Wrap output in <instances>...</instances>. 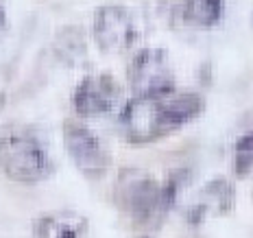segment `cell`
<instances>
[{
    "mask_svg": "<svg viewBox=\"0 0 253 238\" xmlns=\"http://www.w3.org/2000/svg\"><path fill=\"white\" fill-rule=\"evenodd\" d=\"M234 197H236L234 184L223 177L212 179V182H208L199 190V197L186 210V216L190 221H203L212 214H225L234 205Z\"/></svg>",
    "mask_w": 253,
    "mask_h": 238,
    "instance_id": "cell-8",
    "label": "cell"
},
{
    "mask_svg": "<svg viewBox=\"0 0 253 238\" xmlns=\"http://www.w3.org/2000/svg\"><path fill=\"white\" fill-rule=\"evenodd\" d=\"M234 166L238 175H247L253 171V129L245 131L234 146Z\"/></svg>",
    "mask_w": 253,
    "mask_h": 238,
    "instance_id": "cell-11",
    "label": "cell"
},
{
    "mask_svg": "<svg viewBox=\"0 0 253 238\" xmlns=\"http://www.w3.org/2000/svg\"><path fill=\"white\" fill-rule=\"evenodd\" d=\"M94 40L105 52L129 50L138 40L133 15L118 4L101 7L94 15Z\"/></svg>",
    "mask_w": 253,
    "mask_h": 238,
    "instance_id": "cell-5",
    "label": "cell"
},
{
    "mask_svg": "<svg viewBox=\"0 0 253 238\" xmlns=\"http://www.w3.org/2000/svg\"><path fill=\"white\" fill-rule=\"evenodd\" d=\"M35 238H87V221L77 212H48L40 216Z\"/></svg>",
    "mask_w": 253,
    "mask_h": 238,
    "instance_id": "cell-9",
    "label": "cell"
},
{
    "mask_svg": "<svg viewBox=\"0 0 253 238\" xmlns=\"http://www.w3.org/2000/svg\"><path fill=\"white\" fill-rule=\"evenodd\" d=\"M0 171L13 182L33 184L50 175L48 153L29 131H9L0 136Z\"/></svg>",
    "mask_w": 253,
    "mask_h": 238,
    "instance_id": "cell-2",
    "label": "cell"
},
{
    "mask_svg": "<svg viewBox=\"0 0 253 238\" xmlns=\"http://www.w3.org/2000/svg\"><path fill=\"white\" fill-rule=\"evenodd\" d=\"M63 138L70 157L75 160L77 168L85 173L87 177H101L109 168V153L103 146V142L79 123H66Z\"/></svg>",
    "mask_w": 253,
    "mask_h": 238,
    "instance_id": "cell-6",
    "label": "cell"
},
{
    "mask_svg": "<svg viewBox=\"0 0 253 238\" xmlns=\"http://www.w3.org/2000/svg\"><path fill=\"white\" fill-rule=\"evenodd\" d=\"M205 100L197 92H168L162 96H133L123 107L120 129L129 142H151L179 129L201 114Z\"/></svg>",
    "mask_w": 253,
    "mask_h": 238,
    "instance_id": "cell-1",
    "label": "cell"
},
{
    "mask_svg": "<svg viewBox=\"0 0 253 238\" xmlns=\"http://www.w3.org/2000/svg\"><path fill=\"white\" fill-rule=\"evenodd\" d=\"M120 96V86L112 75H89L75 90V109L83 118H94L112 112Z\"/></svg>",
    "mask_w": 253,
    "mask_h": 238,
    "instance_id": "cell-7",
    "label": "cell"
},
{
    "mask_svg": "<svg viewBox=\"0 0 253 238\" xmlns=\"http://www.w3.org/2000/svg\"><path fill=\"white\" fill-rule=\"evenodd\" d=\"M225 4L212 2V0H194V2L183 4V20L197 26H212L223 18Z\"/></svg>",
    "mask_w": 253,
    "mask_h": 238,
    "instance_id": "cell-10",
    "label": "cell"
},
{
    "mask_svg": "<svg viewBox=\"0 0 253 238\" xmlns=\"http://www.w3.org/2000/svg\"><path fill=\"white\" fill-rule=\"evenodd\" d=\"M4 24V11H2V7H0V26Z\"/></svg>",
    "mask_w": 253,
    "mask_h": 238,
    "instance_id": "cell-12",
    "label": "cell"
},
{
    "mask_svg": "<svg viewBox=\"0 0 253 238\" xmlns=\"http://www.w3.org/2000/svg\"><path fill=\"white\" fill-rule=\"evenodd\" d=\"M116 197H118V203L138 221L151 219L157 208H166L162 186L142 168L120 171L118 184H116Z\"/></svg>",
    "mask_w": 253,
    "mask_h": 238,
    "instance_id": "cell-4",
    "label": "cell"
},
{
    "mask_svg": "<svg viewBox=\"0 0 253 238\" xmlns=\"http://www.w3.org/2000/svg\"><path fill=\"white\" fill-rule=\"evenodd\" d=\"M129 86L135 96H162L175 90V72L162 48H144L126 68Z\"/></svg>",
    "mask_w": 253,
    "mask_h": 238,
    "instance_id": "cell-3",
    "label": "cell"
}]
</instances>
